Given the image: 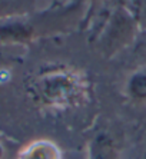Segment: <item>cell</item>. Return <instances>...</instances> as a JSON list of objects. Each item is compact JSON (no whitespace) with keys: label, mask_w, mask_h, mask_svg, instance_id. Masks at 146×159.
<instances>
[{"label":"cell","mask_w":146,"mask_h":159,"mask_svg":"<svg viewBox=\"0 0 146 159\" xmlns=\"http://www.w3.org/2000/svg\"><path fill=\"white\" fill-rule=\"evenodd\" d=\"M29 92L37 103L50 109H67L83 102L88 80L73 67H56L32 79Z\"/></svg>","instance_id":"6da1fadb"},{"label":"cell","mask_w":146,"mask_h":159,"mask_svg":"<svg viewBox=\"0 0 146 159\" xmlns=\"http://www.w3.org/2000/svg\"><path fill=\"white\" fill-rule=\"evenodd\" d=\"M17 159H63L62 151L50 139H37L19 152Z\"/></svg>","instance_id":"7a4b0ae2"},{"label":"cell","mask_w":146,"mask_h":159,"mask_svg":"<svg viewBox=\"0 0 146 159\" xmlns=\"http://www.w3.org/2000/svg\"><path fill=\"white\" fill-rule=\"evenodd\" d=\"M88 159H119L113 138L107 133H98L88 146Z\"/></svg>","instance_id":"3957f363"},{"label":"cell","mask_w":146,"mask_h":159,"mask_svg":"<svg viewBox=\"0 0 146 159\" xmlns=\"http://www.w3.org/2000/svg\"><path fill=\"white\" fill-rule=\"evenodd\" d=\"M36 7V0H0V22L25 17Z\"/></svg>","instance_id":"277c9868"},{"label":"cell","mask_w":146,"mask_h":159,"mask_svg":"<svg viewBox=\"0 0 146 159\" xmlns=\"http://www.w3.org/2000/svg\"><path fill=\"white\" fill-rule=\"evenodd\" d=\"M126 93L132 100L146 103V66L138 67L126 80Z\"/></svg>","instance_id":"5b68a950"},{"label":"cell","mask_w":146,"mask_h":159,"mask_svg":"<svg viewBox=\"0 0 146 159\" xmlns=\"http://www.w3.org/2000/svg\"><path fill=\"white\" fill-rule=\"evenodd\" d=\"M138 159H146V141H145V143H143L142 149H140V153H139Z\"/></svg>","instance_id":"8992f818"},{"label":"cell","mask_w":146,"mask_h":159,"mask_svg":"<svg viewBox=\"0 0 146 159\" xmlns=\"http://www.w3.org/2000/svg\"><path fill=\"white\" fill-rule=\"evenodd\" d=\"M3 156H4V148H3V145L0 143V159L3 158Z\"/></svg>","instance_id":"52a82bcc"}]
</instances>
